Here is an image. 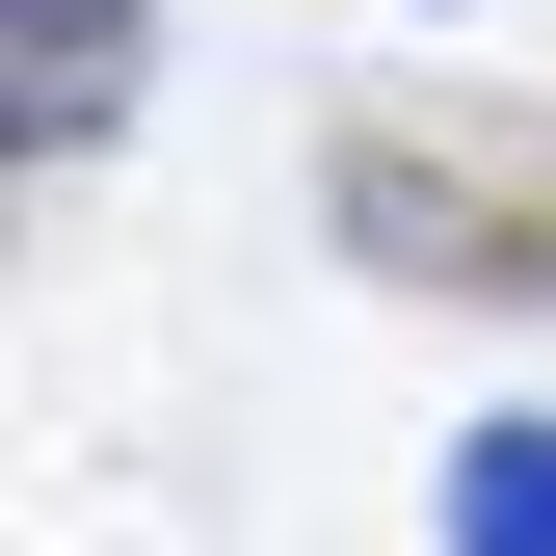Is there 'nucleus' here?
Instances as JSON below:
<instances>
[{"mask_svg": "<svg viewBox=\"0 0 556 556\" xmlns=\"http://www.w3.org/2000/svg\"><path fill=\"white\" fill-rule=\"evenodd\" d=\"M318 239L371 265V292L556 318V106H344L318 132Z\"/></svg>", "mask_w": 556, "mask_h": 556, "instance_id": "obj_1", "label": "nucleus"}, {"mask_svg": "<svg viewBox=\"0 0 556 556\" xmlns=\"http://www.w3.org/2000/svg\"><path fill=\"white\" fill-rule=\"evenodd\" d=\"M160 53V0H0V160H80Z\"/></svg>", "mask_w": 556, "mask_h": 556, "instance_id": "obj_2", "label": "nucleus"}, {"mask_svg": "<svg viewBox=\"0 0 556 556\" xmlns=\"http://www.w3.org/2000/svg\"><path fill=\"white\" fill-rule=\"evenodd\" d=\"M425 530H451V556H556V425H451Z\"/></svg>", "mask_w": 556, "mask_h": 556, "instance_id": "obj_3", "label": "nucleus"}]
</instances>
